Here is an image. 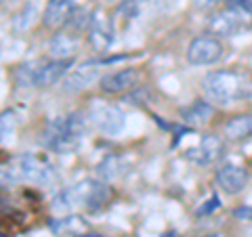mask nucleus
Listing matches in <instances>:
<instances>
[{"instance_id": "412c9836", "label": "nucleus", "mask_w": 252, "mask_h": 237, "mask_svg": "<svg viewBox=\"0 0 252 237\" xmlns=\"http://www.w3.org/2000/svg\"><path fill=\"white\" fill-rule=\"evenodd\" d=\"M124 101H128L130 105H147V103L154 101V97H152V92H149V89H141V86H137L135 90H130L128 94H126Z\"/></svg>"}, {"instance_id": "2eb2a0df", "label": "nucleus", "mask_w": 252, "mask_h": 237, "mask_svg": "<svg viewBox=\"0 0 252 237\" xmlns=\"http://www.w3.org/2000/svg\"><path fill=\"white\" fill-rule=\"evenodd\" d=\"M225 137L229 141H246L252 137V114H242L231 118L229 122L225 124Z\"/></svg>"}, {"instance_id": "393cba45", "label": "nucleus", "mask_w": 252, "mask_h": 237, "mask_svg": "<svg viewBox=\"0 0 252 237\" xmlns=\"http://www.w3.org/2000/svg\"><path fill=\"white\" fill-rule=\"evenodd\" d=\"M193 2L198 4L200 9H208V6H212V4L217 2V0H193Z\"/></svg>"}, {"instance_id": "1a4fd4ad", "label": "nucleus", "mask_w": 252, "mask_h": 237, "mask_svg": "<svg viewBox=\"0 0 252 237\" xmlns=\"http://www.w3.org/2000/svg\"><path fill=\"white\" fill-rule=\"evenodd\" d=\"M225 151V145L223 141L215 134H206V137L200 139V143L195 147H189L187 149V160H191L193 164H200V166H208V164H215L220 155Z\"/></svg>"}, {"instance_id": "aec40b11", "label": "nucleus", "mask_w": 252, "mask_h": 237, "mask_svg": "<svg viewBox=\"0 0 252 237\" xmlns=\"http://www.w3.org/2000/svg\"><path fill=\"white\" fill-rule=\"evenodd\" d=\"M118 162H120V157H116V155L105 157V160L97 166V175H99L101 178H105V180L116 178V177L122 172V166H118Z\"/></svg>"}, {"instance_id": "f8f14e48", "label": "nucleus", "mask_w": 252, "mask_h": 237, "mask_svg": "<svg viewBox=\"0 0 252 237\" xmlns=\"http://www.w3.org/2000/svg\"><path fill=\"white\" fill-rule=\"evenodd\" d=\"M76 13V6L72 0H49L46 2V9L42 13V23L46 28H59L65 26V23L72 19V15Z\"/></svg>"}, {"instance_id": "4be33fe9", "label": "nucleus", "mask_w": 252, "mask_h": 237, "mask_svg": "<svg viewBox=\"0 0 252 237\" xmlns=\"http://www.w3.org/2000/svg\"><path fill=\"white\" fill-rule=\"evenodd\" d=\"M32 15H36V4H30V6H28V11H23V13L19 15V17L15 19V28H17V30L28 28L30 23H32V19H34Z\"/></svg>"}, {"instance_id": "20e7f679", "label": "nucleus", "mask_w": 252, "mask_h": 237, "mask_svg": "<svg viewBox=\"0 0 252 237\" xmlns=\"http://www.w3.org/2000/svg\"><path fill=\"white\" fill-rule=\"evenodd\" d=\"M89 124L93 126L94 130L103 132V134H109V137H114V134L122 132L124 128V114L122 109L109 103V101H101V99H94L91 107H89Z\"/></svg>"}, {"instance_id": "ddd939ff", "label": "nucleus", "mask_w": 252, "mask_h": 237, "mask_svg": "<svg viewBox=\"0 0 252 237\" xmlns=\"http://www.w3.org/2000/svg\"><path fill=\"white\" fill-rule=\"evenodd\" d=\"M242 28H248L246 21L238 17L233 11H229L227 6L210 19V31L212 34H219V36H233V34H238Z\"/></svg>"}, {"instance_id": "dca6fc26", "label": "nucleus", "mask_w": 252, "mask_h": 237, "mask_svg": "<svg viewBox=\"0 0 252 237\" xmlns=\"http://www.w3.org/2000/svg\"><path fill=\"white\" fill-rule=\"evenodd\" d=\"M212 114H215V107L208 101H195V103L187 105L183 112H181V118H183V122L191 124V126H202L206 124Z\"/></svg>"}, {"instance_id": "f3484780", "label": "nucleus", "mask_w": 252, "mask_h": 237, "mask_svg": "<svg viewBox=\"0 0 252 237\" xmlns=\"http://www.w3.org/2000/svg\"><path fill=\"white\" fill-rule=\"evenodd\" d=\"M78 49V42L74 36L65 34V31H59L55 34L49 42V53L53 59H69Z\"/></svg>"}, {"instance_id": "6ab92c4d", "label": "nucleus", "mask_w": 252, "mask_h": 237, "mask_svg": "<svg viewBox=\"0 0 252 237\" xmlns=\"http://www.w3.org/2000/svg\"><path fill=\"white\" fill-rule=\"evenodd\" d=\"M225 6L246 21L248 28L252 26V0H225Z\"/></svg>"}, {"instance_id": "39448f33", "label": "nucleus", "mask_w": 252, "mask_h": 237, "mask_svg": "<svg viewBox=\"0 0 252 237\" xmlns=\"http://www.w3.org/2000/svg\"><path fill=\"white\" fill-rule=\"evenodd\" d=\"M15 168L19 170L21 180H28V183H38V185H51L55 178H57V172H55L53 164L42 155H34V153H26L15 157Z\"/></svg>"}, {"instance_id": "9b49d317", "label": "nucleus", "mask_w": 252, "mask_h": 237, "mask_svg": "<svg viewBox=\"0 0 252 237\" xmlns=\"http://www.w3.org/2000/svg\"><path fill=\"white\" fill-rule=\"evenodd\" d=\"M99 63L97 61H89V63H82L80 67H76L72 74H69L65 80H63L61 89L65 92H80L84 89H89L93 82L99 80Z\"/></svg>"}, {"instance_id": "b1692460", "label": "nucleus", "mask_w": 252, "mask_h": 237, "mask_svg": "<svg viewBox=\"0 0 252 237\" xmlns=\"http://www.w3.org/2000/svg\"><path fill=\"white\" fill-rule=\"evenodd\" d=\"M233 216L240 220H252V206H244V208L233 210Z\"/></svg>"}, {"instance_id": "f257e3e1", "label": "nucleus", "mask_w": 252, "mask_h": 237, "mask_svg": "<svg viewBox=\"0 0 252 237\" xmlns=\"http://www.w3.org/2000/svg\"><path fill=\"white\" fill-rule=\"evenodd\" d=\"M89 126V118H84L80 112L57 116L55 120L46 124V128L40 137V143L46 149H53L57 153H69L78 149L80 141Z\"/></svg>"}, {"instance_id": "5701e85b", "label": "nucleus", "mask_w": 252, "mask_h": 237, "mask_svg": "<svg viewBox=\"0 0 252 237\" xmlns=\"http://www.w3.org/2000/svg\"><path fill=\"white\" fill-rule=\"evenodd\" d=\"M13 122H15V118L11 112H4L2 114V137H9V134L13 132Z\"/></svg>"}, {"instance_id": "423d86ee", "label": "nucleus", "mask_w": 252, "mask_h": 237, "mask_svg": "<svg viewBox=\"0 0 252 237\" xmlns=\"http://www.w3.org/2000/svg\"><path fill=\"white\" fill-rule=\"evenodd\" d=\"M223 57V42L215 36H198L187 46V61L191 65H212Z\"/></svg>"}, {"instance_id": "7ed1b4c3", "label": "nucleus", "mask_w": 252, "mask_h": 237, "mask_svg": "<svg viewBox=\"0 0 252 237\" xmlns=\"http://www.w3.org/2000/svg\"><path fill=\"white\" fill-rule=\"evenodd\" d=\"M109 197L107 185L99 180H80L76 185H69L53 197L51 208L53 212H69L78 206H84L86 210H99Z\"/></svg>"}, {"instance_id": "f03ea898", "label": "nucleus", "mask_w": 252, "mask_h": 237, "mask_svg": "<svg viewBox=\"0 0 252 237\" xmlns=\"http://www.w3.org/2000/svg\"><path fill=\"white\" fill-rule=\"evenodd\" d=\"M202 89L210 103L231 105L250 94V82L235 69H217L202 78Z\"/></svg>"}, {"instance_id": "a211bd4d", "label": "nucleus", "mask_w": 252, "mask_h": 237, "mask_svg": "<svg viewBox=\"0 0 252 237\" xmlns=\"http://www.w3.org/2000/svg\"><path fill=\"white\" fill-rule=\"evenodd\" d=\"M42 63H44L42 59H36V61H28V63H23V65H19L15 69V82L19 86H36Z\"/></svg>"}, {"instance_id": "0eeeda50", "label": "nucleus", "mask_w": 252, "mask_h": 237, "mask_svg": "<svg viewBox=\"0 0 252 237\" xmlns=\"http://www.w3.org/2000/svg\"><path fill=\"white\" fill-rule=\"evenodd\" d=\"M143 80L139 69H132V67H126V69H120V72H114L109 76H103L99 80V86L101 90L105 94H122V92H130L135 90L137 86Z\"/></svg>"}, {"instance_id": "6e6552de", "label": "nucleus", "mask_w": 252, "mask_h": 237, "mask_svg": "<svg viewBox=\"0 0 252 237\" xmlns=\"http://www.w3.org/2000/svg\"><path fill=\"white\" fill-rule=\"evenodd\" d=\"M215 180H217V185H219V189L223 193L238 195V193H242L244 189H246L248 180H250V175H248L246 168H242V166H238V164H225L223 168L217 170Z\"/></svg>"}, {"instance_id": "4468645a", "label": "nucleus", "mask_w": 252, "mask_h": 237, "mask_svg": "<svg viewBox=\"0 0 252 237\" xmlns=\"http://www.w3.org/2000/svg\"><path fill=\"white\" fill-rule=\"evenodd\" d=\"M72 59H53V61H44L40 67V74H38L36 86L38 89H49V86L57 84L59 78H63L67 74V69L72 67Z\"/></svg>"}, {"instance_id": "a878e982", "label": "nucleus", "mask_w": 252, "mask_h": 237, "mask_svg": "<svg viewBox=\"0 0 252 237\" xmlns=\"http://www.w3.org/2000/svg\"><path fill=\"white\" fill-rule=\"evenodd\" d=\"M107 2H112V0H107Z\"/></svg>"}, {"instance_id": "9d476101", "label": "nucleus", "mask_w": 252, "mask_h": 237, "mask_svg": "<svg viewBox=\"0 0 252 237\" xmlns=\"http://www.w3.org/2000/svg\"><path fill=\"white\" fill-rule=\"evenodd\" d=\"M89 40L97 51H105L112 46L114 42V30H112V21H109L103 13L94 11L91 13V21H89Z\"/></svg>"}]
</instances>
